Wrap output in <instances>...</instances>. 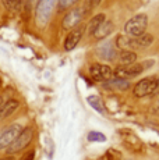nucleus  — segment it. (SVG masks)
I'll use <instances>...</instances> for the list:
<instances>
[{
    "label": "nucleus",
    "instance_id": "obj_1",
    "mask_svg": "<svg viewBox=\"0 0 159 160\" xmlns=\"http://www.w3.org/2000/svg\"><path fill=\"white\" fill-rule=\"evenodd\" d=\"M146 25H148V17L145 14H138L134 15L133 18L126 22L124 25V32L130 38H138L142 33H145Z\"/></svg>",
    "mask_w": 159,
    "mask_h": 160
},
{
    "label": "nucleus",
    "instance_id": "obj_2",
    "mask_svg": "<svg viewBox=\"0 0 159 160\" xmlns=\"http://www.w3.org/2000/svg\"><path fill=\"white\" fill-rule=\"evenodd\" d=\"M159 93V79L158 78H144L134 87V95L137 98L154 96Z\"/></svg>",
    "mask_w": 159,
    "mask_h": 160
},
{
    "label": "nucleus",
    "instance_id": "obj_3",
    "mask_svg": "<svg viewBox=\"0 0 159 160\" xmlns=\"http://www.w3.org/2000/svg\"><path fill=\"white\" fill-rule=\"evenodd\" d=\"M32 138H33V130H32V127H25V128H23V131L20 132V135L14 139V142L11 143L10 146L7 148V153L10 156H13L14 153H17V152H21L23 149H25L27 146L29 145V142L32 141Z\"/></svg>",
    "mask_w": 159,
    "mask_h": 160
},
{
    "label": "nucleus",
    "instance_id": "obj_4",
    "mask_svg": "<svg viewBox=\"0 0 159 160\" xmlns=\"http://www.w3.org/2000/svg\"><path fill=\"white\" fill-rule=\"evenodd\" d=\"M23 131V127L18 122H14L10 127H7L4 131L0 134V150L7 149L11 143L14 142V139L20 135V132Z\"/></svg>",
    "mask_w": 159,
    "mask_h": 160
},
{
    "label": "nucleus",
    "instance_id": "obj_5",
    "mask_svg": "<svg viewBox=\"0 0 159 160\" xmlns=\"http://www.w3.org/2000/svg\"><path fill=\"white\" fill-rule=\"evenodd\" d=\"M145 67H144V63H138V64H130V66H120L113 71L116 78H121V79H126V78H133V77L140 75Z\"/></svg>",
    "mask_w": 159,
    "mask_h": 160
},
{
    "label": "nucleus",
    "instance_id": "obj_6",
    "mask_svg": "<svg viewBox=\"0 0 159 160\" xmlns=\"http://www.w3.org/2000/svg\"><path fill=\"white\" fill-rule=\"evenodd\" d=\"M56 0H39V4L36 7V21L39 25H45L49 20V15L52 13V8Z\"/></svg>",
    "mask_w": 159,
    "mask_h": 160
},
{
    "label": "nucleus",
    "instance_id": "obj_7",
    "mask_svg": "<svg viewBox=\"0 0 159 160\" xmlns=\"http://www.w3.org/2000/svg\"><path fill=\"white\" fill-rule=\"evenodd\" d=\"M90 74L95 81L106 82L112 78L113 71L110 67L106 66V64H94V66L90 67Z\"/></svg>",
    "mask_w": 159,
    "mask_h": 160
},
{
    "label": "nucleus",
    "instance_id": "obj_8",
    "mask_svg": "<svg viewBox=\"0 0 159 160\" xmlns=\"http://www.w3.org/2000/svg\"><path fill=\"white\" fill-rule=\"evenodd\" d=\"M84 31H85V25L84 24H80L75 28H73L69 32V35L66 36V41H64V49L67 52L73 50L75 46L78 45V42L81 41L82 35H84Z\"/></svg>",
    "mask_w": 159,
    "mask_h": 160
},
{
    "label": "nucleus",
    "instance_id": "obj_9",
    "mask_svg": "<svg viewBox=\"0 0 159 160\" xmlns=\"http://www.w3.org/2000/svg\"><path fill=\"white\" fill-rule=\"evenodd\" d=\"M82 17H84L82 7H75V8H73V10H70L63 20V28L71 31L73 28L80 25V21L82 20Z\"/></svg>",
    "mask_w": 159,
    "mask_h": 160
},
{
    "label": "nucleus",
    "instance_id": "obj_10",
    "mask_svg": "<svg viewBox=\"0 0 159 160\" xmlns=\"http://www.w3.org/2000/svg\"><path fill=\"white\" fill-rule=\"evenodd\" d=\"M98 54L103 60H115L116 57V49L112 42H105L98 48Z\"/></svg>",
    "mask_w": 159,
    "mask_h": 160
},
{
    "label": "nucleus",
    "instance_id": "obj_11",
    "mask_svg": "<svg viewBox=\"0 0 159 160\" xmlns=\"http://www.w3.org/2000/svg\"><path fill=\"white\" fill-rule=\"evenodd\" d=\"M18 106H20V103H18V100H16V99H10V100H7V102H4L0 106V118H7V117H10L18 109Z\"/></svg>",
    "mask_w": 159,
    "mask_h": 160
},
{
    "label": "nucleus",
    "instance_id": "obj_12",
    "mask_svg": "<svg viewBox=\"0 0 159 160\" xmlns=\"http://www.w3.org/2000/svg\"><path fill=\"white\" fill-rule=\"evenodd\" d=\"M103 87L106 89H115V91H126L130 88V82L121 78H110L109 81L103 82Z\"/></svg>",
    "mask_w": 159,
    "mask_h": 160
},
{
    "label": "nucleus",
    "instance_id": "obj_13",
    "mask_svg": "<svg viewBox=\"0 0 159 160\" xmlns=\"http://www.w3.org/2000/svg\"><path fill=\"white\" fill-rule=\"evenodd\" d=\"M154 42V36L151 33H142L138 38H131V48H148Z\"/></svg>",
    "mask_w": 159,
    "mask_h": 160
},
{
    "label": "nucleus",
    "instance_id": "obj_14",
    "mask_svg": "<svg viewBox=\"0 0 159 160\" xmlns=\"http://www.w3.org/2000/svg\"><path fill=\"white\" fill-rule=\"evenodd\" d=\"M112 31H113V22L109 20H105L99 27H98V29L95 31L94 36H95L96 39H103L108 35H110Z\"/></svg>",
    "mask_w": 159,
    "mask_h": 160
},
{
    "label": "nucleus",
    "instance_id": "obj_15",
    "mask_svg": "<svg viewBox=\"0 0 159 160\" xmlns=\"http://www.w3.org/2000/svg\"><path fill=\"white\" fill-rule=\"evenodd\" d=\"M137 60V54L133 50H121L120 56H119V61H120V66H130L134 64Z\"/></svg>",
    "mask_w": 159,
    "mask_h": 160
},
{
    "label": "nucleus",
    "instance_id": "obj_16",
    "mask_svg": "<svg viewBox=\"0 0 159 160\" xmlns=\"http://www.w3.org/2000/svg\"><path fill=\"white\" fill-rule=\"evenodd\" d=\"M105 20H106L105 14H96L95 17H94L92 20H91L90 25H88V31H90L91 35H94V33H95V31L98 29V27H99Z\"/></svg>",
    "mask_w": 159,
    "mask_h": 160
},
{
    "label": "nucleus",
    "instance_id": "obj_17",
    "mask_svg": "<svg viewBox=\"0 0 159 160\" xmlns=\"http://www.w3.org/2000/svg\"><path fill=\"white\" fill-rule=\"evenodd\" d=\"M116 46L123 50H127V48H131V38L127 35H119L116 39Z\"/></svg>",
    "mask_w": 159,
    "mask_h": 160
},
{
    "label": "nucleus",
    "instance_id": "obj_18",
    "mask_svg": "<svg viewBox=\"0 0 159 160\" xmlns=\"http://www.w3.org/2000/svg\"><path fill=\"white\" fill-rule=\"evenodd\" d=\"M99 3H100V0H85L84 6H82V13H84V15L90 14L94 8H96L99 6Z\"/></svg>",
    "mask_w": 159,
    "mask_h": 160
},
{
    "label": "nucleus",
    "instance_id": "obj_19",
    "mask_svg": "<svg viewBox=\"0 0 159 160\" xmlns=\"http://www.w3.org/2000/svg\"><path fill=\"white\" fill-rule=\"evenodd\" d=\"M88 103L99 113H103V104H102V100L99 99L98 96H88Z\"/></svg>",
    "mask_w": 159,
    "mask_h": 160
},
{
    "label": "nucleus",
    "instance_id": "obj_20",
    "mask_svg": "<svg viewBox=\"0 0 159 160\" xmlns=\"http://www.w3.org/2000/svg\"><path fill=\"white\" fill-rule=\"evenodd\" d=\"M88 141H90V142H105L106 137L102 134V132L91 131L90 134H88Z\"/></svg>",
    "mask_w": 159,
    "mask_h": 160
},
{
    "label": "nucleus",
    "instance_id": "obj_21",
    "mask_svg": "<svg viewBox=\"0 0 159 160\" xmlns=\"http://www.w3.org/2000/svg\"><path fill=\"white\" fill-rule=\"evenodd\" d=\"M33 159H35V150L31 149V150H28V152L24 153L20 160H33Z\"/></svg>",
    "mask_w": 159,
    "mask_h": 160
},
{
    "label": "nucleus",
    "instance_id": "obj_22",
    "mask_svg": "<svg viewBox=\"0 0 159 160\" xmlns=\"http://www.w3.org/2000/svg\"><path fill=\"white\" fill-rule=\"evenodd\" d=\"M2 2H3V4H4V7L8 8V10H13L17 4V0H2Z\"/></svg>",
    "mask_w": 159,
    "mask_h": 160
},
{
    "label": "nucleus",
    "instance_id": "obj_23",
    "mask_svg": "<svg viewBox=\"0 0 159 160\" xmlns=\"http://www.w3.org/2000/svg\"><path fill=\"white\" fill-rule=\"evenodd\" d=\"M75 0H59L60 8H69L71 4H74Z\"/></svg>",
    "mask_w": 159,
    "mask_h": 160
},
{
    "label": "nucleus",
    "instance_id": "obj_24",
    "mask_svg": "<svg viewBox=\"0 0 159 160\" xmlns=\"http://www.w3.org/2000/svg\"><path fill=\"white\" fill-rule=\"evenodd\" d=\"M154 113H155V114H158V116H159V100H158V103L154 106Z\"/></svg>",
    "mask_w": 159,
    "mask_h": 160
},
{
    "label": "nucleus",
    "instance_id": "obj_25",
    "mask_svg": "<svg viewBox=\"0 0 159 160\" xmlns=\"http://www.w3.org/2000/svg\"><path fill=\"white\" fill-rule=\"evenodd\" d=\"M0 160H16V159H14V156H6V158H2Z\"/></svg>",
    "mask_w": 159,
    "mask_h": 160
},
{
    "label": "nucleus",
    "instance_id": "obj_26",
    "mask_svg": "<svg viewBox=\"0 0 159 160\" xmlns=\"http://www.w3.org/2000/svg\"><path fill=\"white\" fill-rule=\"evenodd\" d=\"M3 103H4V102H3V99H2V98H0V106H2Z\"/></svg>",
    "mask_w": 159,
    "mask_h": 160
}]
</instances>
